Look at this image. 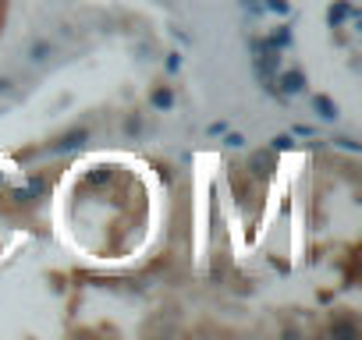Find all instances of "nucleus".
I'll list each match as a JSON object with an SVG mask.
<instances>
[{"instance_id":"f257e3e1","label":"nucleus","mask_w":362,"mask_h":340,"mask_svg":"<svg viewBox=\"0 0 362 340\" xmlns=\"http://www.w3.org/2000/svg\"><path fill=\"white\" fill-rule=\"evenodd\" d=\"M249 170H252V178H270L274 170H277L274 149H256V152H249Z\"/></svg>"},{"instance_id":"1a4fd4ad","label":"nucleus","mask_w":362,"mask_h":340,"mask_svg":"<svg viewBox=\"0 0 362 340\" xmlns=\"http://www.w3.org/2000/svg\"><path fill=\"white\" fill-rule=\"evenodd\" d=\"M267 11H277V15H288V0H263Z\"/></svg>"},{"instance_id":"f03ea898","label":"nucleus","mask_w":362,"mask_h":340,"mask_svg":"<svg viewBox=\"0 0 362 340\" xmlns=\"http://www.w3.org/2000/svg\"><path fill=\"white\" fill-rule=\"evenodd\" d=\"M86 138H89V131H86V128H75V131L61 135L57 142H50V152H71V149H82Z\"/></svg>"},{"instance_id":"423d86ee","label":"nucleus","mask_w":362,"mask_h":340,"mask_svg":"<svg viewBox=\"0 0 362 340\" xmlns=\"http://www.w3.org/2000/svg\"><path fill=\"white\" fill-rule=\"evenodd\" d=\"M348 15H351V18H358V15H355V11H351L348 4H334V8L327 11V22H330V25H341V22H344Z\"/></svg>"},{"instance_id":"9b49d317","label":"nucleus","mask_w":362,"mask_h":340,"mask_svg":"<svg viewBox=\"0 0 362 340\" xmlns=\"http://www.w3.org/2000/svg\"><path fill=\"white\" fill-rule=\"evenodd\" d=\"M245 8L252 11V15H263L267 8H263V0H245Z\"/></svg>"},{"instance_id":"20e7f679","label":"nucleus","mask_w":362,"mask_h":340,"mask_svg":"<svg viewBox=\"0 0 362 340\" xmlns=\"http://www.w3.org/2000/svg\"><path fill=\"white\" fill-rule=\"evenodd\" d=\"M313 110H316L323 121H334V117H337V107H334L330 96H313Z\"/></svg>"},{"instance_id":"0eeeda50","label":"nucleus","mask_w":362,"mask_h":340,"mask_svg":"<svg viewBox=\"0 0 362 340\" xmlns=\"http://www.w3.org/2000/svg\"><path fill=\"white\" fill-rule=\"evenodd\" d=\"M86 181H89V185H107V181H110V166H93Z\"/></svg>"},{"instance_id":"39448f33","label":"nucleus","mask_w":362,"mask_h":340,"mask_svg":"<svg viewBox=\"0 0 362 340\" xmlns=\"http://www.w3.org/2000/svg\"><path fill=\"white\" fill-rule=\"evenodd\" d=\"M149 103L156 107V110H170L174 107V92L163 85V89H153V96H149Z\"/></svg>"},{"instance_id":"f8f14e48","label":"nucleus","mask_w":362,"mask_h":340,"mask_svg":"<svg viewBox=\"0 0 362 340\" xmlns=\"http://www.w3.org/2000/svg\"><path fill=\"white\" fill-rule=\"evenodd\" d=\"M43 57H47V43H36L33 47V61H43Z\"/></svg>"},{"instance_id":"6e6552de","label":"nucleus","mask_w":362,"mask_h":340,"mask_svg":"<svg viewBox=\"0 0 362 340\" xmlns=\"http://www.w3.org/2000/svg\"><path fill=\"white\" fill-rule=\"evenodd\" d=\"M330 336H348V340H351V336H358V326H351V322H334V326H330Z\"/></svg>"},{"instance_id":"ddd939ff","label":"nucleus","mask_w":362,"mask_h":340,"mask_svg":"<svg viewBox=\"0 0 362 340\" xmlns=\"http://www.w3.org/2000/svg\"><path fill=\"white\" fill-rule=\"evenodd\" d=\"M0 92H8V78H0Z\"/></svg>"},{"instance_id":"9d476101","label":"nucleus","mask_w":362,"mask_h":340,"mask_svg":"<svg viewBox=\"0 0 362 340\" xmlns=\"http://www.w3.org/2000/svg\"><path fill=\"white\" fill-rule=\"evenodd\" d=\"M291 145H295V142H291V135H277V138H274V145H270V149H274V152H277V149H291Z\"/></svg>"},{"instance_id":"7ed1b4c3","label":"nucleus","mask_w":362,"mask_h":340,"mask_svg":"<svg viewBox=\"0 0 362 340\" xmlns=\"http://www.w3.org/2000/svg\"><path fill=\"white\" fill-rule=\"evenodd\" d=\"M274 78H277L281 92H288V96H295V92H302V89H305V75H302L298 68H291V71H281V75H274Z\"/></svg>"}]
</instances>
